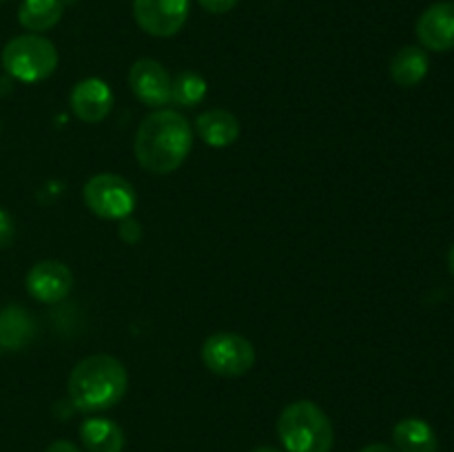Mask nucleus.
Instances as JSON below:
<instances>
[{
    "label": "nucleus",
    "mask_w": 454,
    "mask_h": 452,
    "mask_svg": "<svg viewBox=\"0 0 454 452\" xmlns=\"http://www.w3.org/2000/svg\"><path fill=\"white\" fill-rule=\"evenodd\" d=\"M65 0H22L18 7V22L29 34H43L62 20Z\"/></svg>",
    "instance_id": "nucleus-16"
},
{
    "label": "nucleus",
    "mask_w": 454,
    "mask_h": 452,
    "mask_svg": "<svg viewBox=\"0 0 454 452\" xmlns=\"http://www.w3.org/2000/svg\"><path fill=\"white\" fill-rule=\"evenodd\" d=\"M13 239V220L4 208H0V248L9 246Z\"/></svg>",
    "instance_id": "nucleus-20"
},
{
    "label": "nucleus",
    "mask_w": 454,
    "mask_h": 452,
    "mask_svg": "<svg viewBox=\"0 0 454 452\" xmlns=\"http://www.w3.org/2000/svg\"><path fill=\"white\" fill-rule=\"evenodd\" d=\"M195 131L208 146L224 149L239 137V120L226 109H208L195 120Z\"/></svg>",
    "instance_id": "nucleus-12"
},
{
    "label": "nucleus",
    "mask_w": 454,
    "mask_h": 452,
    "mask_svg": "<svg viewBox=\"0 0 454 452\" xmlns=\"http://www.w3.org/2000/svg\"><path fill=\"white\" fill-rule=\"evenodd\" d=\"M71 111L87 124H98L114 109V91L100 78H84L71 89Z\"/></svg>",
    "instance_id": "nucleus-11"
},
{
    "label": "nucleus",
    "mask_w": 454,
    "mask_h": 452,
    "mask_svg": "<svg viewBox=\"0 0 454 452\" xmlns=\"http://www.w3.org/2000/svg\"><path fill=\"white\" fill-rule=\"evenodd\" d=\"M0 3H3V0H0Z\"/></svg>",
    "instance_id": "nucleus-26"
},
{
    "label": "nucleus",
    "mask_w": 454,
    "mask_h": 452,
    "mask_svg": "<svg viewBox=\"0 0 454 452\" xmlns=\"http://www.w3.org/2000/svg\"><path fill=\"white\" fill-rule=\"evenodd\" d=\"M251 452H279V450L273 446H260V448H253Z\"/></svg>",
    "instance_id": "nucleus-25"
},
{
    "label": "nucleus",
    "mask_w": 454,
    "mask_h": 452,
    "mask_svg": "<svg viewBox=\"0 0 454 452\" xmlns=\"http://www.w3.org/2000/svg\"><path fill=\"white\" fill-rule=\"evenodd\" d=\"M34 335V319L20 306L0 310V348L18 350Z\"/></svg>",
    "instance_id": "nucleus-17"
},
{
    "label": "nucleus",
    "mask_w": 454,
    "mask_h": 452,
    "mask_svg": "<svg viewBox=\"0 0 454 452\" xmlns=\"http://www.w3.org/2000/svg\"><path fill=\"white\" fill-rule=\"evenodd\" d=\"M208 91L207 80L195 71H182L171 80V102L176 106H195Z\"/></svg>",
    "instance_id": "nucleus-18"
},
{
    "label": "nucleus",
    "mask_w": 454,
    "mask_h": 452,
    "mask_svg": "<svg viewBox=\"0 0 454 452\" xmlns=\"http://www.w3.org/2000/svg\"><path fill=\"white\" fill-rule=\"evenodd\" d=\"M202 362L217 377H242L255 366V348L238 332H213L202 344Z\"/></svg>",
    "instance_id": "nucleus-6"
},
{
    "label": "nucleus",
    "mask_w": 454,
    "mask_h": 452,
    "mask_svg": "<svg viewBox=\"0 0 454 452\" xmlns=\"http://www.w3.org/2000/svg\"><path fill=\"white\" fill-rule=\"evenodd\" d=\"M417 38L421 47L430 51H452L454 49V0H439L424 9L417 18Z\"/></svg>",
    "instance_id": "nucleus-10"
},
{
    "label": "nucleus",
    "mask_w": 454,
    "mask_h": 452,
    "mask_svg": "<svg viewBox=\"0 0 454 452\" xmlns=\"http://www.w3.org/2000/svg\"><path fill=\"white\" fill-rule=\"evenodd\" d=\"M120 238H122L127 244H136L137 239H140V224L127 217L124 224L120 226Z\"/></svg>",
    "instance_id": "nucleus-21"
},
{
    "label": "nucleus",
    "mask_w": 454,
    "mask_h": 452,
    "mask_svg": "<svg viewBox=\"0 0 454 452\" xmlns=\"http://www.w3.org/2000/svg\"><path fill=\"white\" fill-rule=\"evenodd\" d=\"M74 288V273L58 260H43L27 273V291L43 304H56L65 300Z\"/></svg>",
    "instance_id": "nucleus-9"
},
{
    "label": "nucleus",
    "mask_w": 454,
    "mask_h": 452,
    "mask_svg": "<svg viewBox=\"0 0 454 452\" xmlns=\"http://www.w3.org/2000/svg\"><path fill=\"white\" fill-rule=\"evenodd\" d=\"M80 441L87 452H122L124 433L115 421L89 417L80 424Z\"/></svg>",
    "instance_id": "nucleus-13"
},
{
    "label": "nucleus",
    "mask_w": 454,
    "mask_h": 452,
    "mask_svg": "<svg viewBox=\"0 0 454 452\" xmlns=\"http://www.w3.org/2000/svg\"><path fill=\"white\" fill-rule=\"evenodd\" d=\"M193 146L189 120L171 109L149 113L140 122L133 140L137 164L153 175H168L184 164Z\"/></svg>",
    "instance_id": "nucleus-1"
},
{
    "label": "nucleus",
    "mask_w": 454,
    "mask_h": 452,
    "mask_svg": "<svg viewBox=\"0 0 454 452\" xmlns=\"http://www.w3.org/2000/svg\"><path fill=\"white\" fill-rule=\"evenodd\" d=\"M428 66L430 62L426 49L408 44V47L399 49L390 60V75H393L395 84L411 89L428 75Z\"/></svg>",
    "instance_id": "nucleus-15"
},
{
    "label": "nucleus",
    "mask_w": 454,
    "mask_h": 452,
    "mask_svg": "<svg viewBox=\"0 0 454 452\" xmlns=\"http://www.w3.org/2000/svg\"><path fill=\"white\" fill-rule=\"evenodd\" d=\"M84 204L102 220H127L136 211L137 195L129 180L115 173H98L82 189Z\"/></svg>",
    "instance_id": "nucleus-5"
},
{
    "label": "nucleus",
    "mask_w": 454,
    "mask_h": 452,
    "mask_svg": "<svg viewBox=\"0 0 454 452\" xmlns=\"http://www.w3.org/2000/svg\"><path fill=\"white\" fill-rule=\"evenodd\" d=\"M359 452H399L395 446H386V443H368Z\"/></svg>",
    "instance_id": "nucleus-23"
},
{
    "label": "nucleus",
    "mask_w": 454,
    "mask_h": 452,
    "mask_svg": "<svg viewBox=\"0 0 454 452\" xmlns=\"http://www.w3.org/2000/svg\"><path fill=\"white\" fill-rule=\"evenodd\" d=\"M393 443L399 452H437L439 439L433 425L419 417H406L393 428Z\"/></svg>",
    "instance_id": "nucleus-14"
},
{
    "label": "nucleus",
    "mask_w": 454,
    "mask_h": 452,
    "mask_svg": "<svg viewBox=\"0 0 454 452\" xmlns=\"http://www.w3.org/2000/svg\"><path fill=\"white\" fill-rule=\"evenodd\" d=\"M129 87L146 106H164L171 102V75L153 58H140L129 69Z\"/></svg>",
    "instance_id": "nucleus-8"
},
{
    "label": "nucleus",
    "mask_w": 454,
    "mask_h": 452,
    "mask_svg": "<svg viewBox=\"0 0 454 452\" xmlns=\"http://www.w3.org/2000/svg\"><path fill=\"white\" fill-rule=\"evenodd\" d=\"M129 388L127 368L111 355H91L69 375V401L80 412H105L118 406Z\"/></svg>",
    "instance_id": "nucleus-2"
},
{
    "label": "nucleus",
    "mask_w": 454,
    "mask_h": 452,
    "mask_svg": "<svg viewBox=\"0 0 454 452\" xmlns=\"http://www.w3.org/2000/svg\"><path fill=\"white\" fill-rule=\"evenodd\" d=\"M44 452H82V450H80V448L75 446V443L65 441V439H58V441L49 443L47 450H44Z\"/></svg>",
    "instance_id": "nucleus-22"
},
{
    "label": "nucleus",
    "mask_w": 454,
    "mask_h": 452,
    "mask_svg": "<svg viewBox=\"0 0 454 452\" xmlns=\"http://www.w3.org/2000/svg\"><path fill=\"white\" fill-rule=\"evenodd\" d=\"M278 434L286 452H331L335 430L317 403L309 399L288 403L278 419Z\"/></svg>",
    "instance_id": "nucleus-3"
},
{
    "label": "nucleus",
    "mask_w": 454,
    "mask_h": 452,
    "mask_svg": "<svg viewBox=\"0 0 454 452\" xmlns=\"http://www.w3.org/2000/svg\"><path fill=\"white\" fill-rule=\"evenodd\" d=\"M448 269H450V273H452V277H454V244H452L450 253H448Z\"/></svg>",
    "instance_id": "nucleus-24"
},
{
    "label": "nucleus",
    "mask_w": 454,
    "mask_h": 452,
    "mask_svg": "<svg viewBox=\"0 0 454 452\" xmlns=\"http://www.w3.org/2000/svg\"><path fill=\"white\" fill-rule=\"evenodd\" d=\"M198 3L204 12L217 13V16H220V13H229L231 9L238 7L239 0H198Z\"/></svg>",
    "instance_id": "nucleus-19"
},
{
    "label": "nucleus",
    "mask_w": 454,
    "mask_h": 452,
    "mask_svg": "<svg viewBox=\"0 0 454 452\" xmlns=\"http://www.w3.org/2000/svg\"><path fill=\"white\" fill-rule=\"evenodd\" d=\"M133 18L145 34L171 38L189 20V0H133Z\"/></svg>",
    "instance_id": "nucleus-7"
},
{
    "label": "nucleus",
    "mask_w": 454,
    "mask_h": 452,
    "mask_svg": "<svg viewBox=\"0 0 454 452\" xmlns=\"http://www.w3.org/2000/svg\"><path fill=\"white\" fill-rule=\"evenodd\" d=\"M3 69L20 82H40L58 66L56 44L40 34H22L9 40L3 49Z\"/></svg>",
    "instance_id": "nucleus-4"
}]
</instances>
